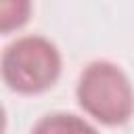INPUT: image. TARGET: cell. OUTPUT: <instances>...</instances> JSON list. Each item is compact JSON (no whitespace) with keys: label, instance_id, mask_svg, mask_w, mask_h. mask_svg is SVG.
I'll use <instances>...</instances> for the list:
<instances>
[{"label":"cell","instance_id":"1","mask_svg":"<svg viewBox=\"0 0 134 134\" xmlns=\"http://www.w3.org/2000/svg\"><path fill=\"white\" fill-rule=\"evenodd\" d=\"M75 94L80 107L105 126H121L134 113L132 82L111 61H92L84 67Z\"/></svg>","mask_w":134,"mask_h":134},{"label":"cell","instance_id":"2","mask_svg":"<svg viewBox=\"0 0 134 134\" xmlns=\"http://www.w3.org/2000/svg\"><path fill=\"white\" fill-rule=\"evenodd\" d=\"M4 84L19 94H40L61 75V52L44 36H23L8 44L0 59Z\"/></svg>","mask_w":134,"mask_h":134},{"label":"cell","instance_id":"3","mask_svg":"<svg viewBox=\"0 0 134 134\" xmlns=\"http://www.w3.org/2000/svg\"><path fill=\"white\" fill-rule=\"evenodd\" d=\"M31 134H98V130L80 115L59 111L40 117Z\"/></svg>","mask_w":134,"mask_h":134},{"label":"cell","instance_id":"4","mask_svg":"<svg viewBox=\"0 0 134 134\" xmlns=\"http://www.w3.org/2000/svg\"><path fill=\"white\" fill-rule=\"evenodd\" d=\"M29 10H31V4L23 2V0L2 2L0 4V29H2V34H8V31L21 27L29 19Z\"/></svg>","mask_w":134,"mask_h":134}]
</instances>
